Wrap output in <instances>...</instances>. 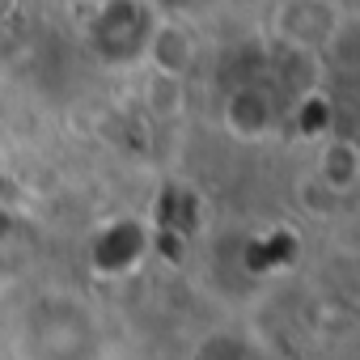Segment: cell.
<instances>
[{
    "label": "cell",
    "instance_id": "3",
    "mask_svg": "<svg viewBox=\"0 0 360 360\" xmlns=\"http://www.w3.org/2000/svg\"><path fill=\"white\" fill-rule=\"evenodd\" d=\"M148 56H153V64H157L161 77L178 81L191 68V60H195V39L183 26H157L153 39H148Z\"/></svg>",
    "mask_w": 360,
    "mask_h": 360
},
{
    "label": "cell",
    "instance_id": "5",
    "mask_svg": "<svg viewBox=\"0 0 360 360\" xmlns=\"http://www.w3.org/2000/svg\"><path fill=\"white\" fill-rule=\"evenodd\" d=\"M200 360H259V356H255V347H246L242 339L217 335V339H208V343L200 347Z\"/></svg>",
    "mask_w": 360,
    "mask_h": 360
},
{
    "label": "cell",
    "instance_id": "2",
    "mask_svg": "<svg viewBox=\"0 0 360 360\" xmlns=\"http://www.w3.org/2000/svg\"><path fill=\"white\" fill-rule=\"evenodd\" d=\"M225 127L238 140H259L271 127V102L263 89H233L225 98Z\"/></svg>",
    "mask_w": 360,
    "mask_h": 360
},
{
    "label": "cell",
    "instance_id": "1",
    "mask_svg": "<svg viewBox=\"0 0 360 360\" xmlns=\"http://www.w3.org/2000/svg\"><path fill=\"white\" fill-rule=\"evenodd\" d=\"M280 30L284 39H292L297 47H318L335 34V13L322 5V0H292L280 13Z\"/></svg>",
    "mask_w": 360,
    "mask_h": 360
},
{
    "label": "cell",
    "instance_id": "4",
    "mask_svg": "<svg viewBox=\"0 0 360 360\" xmlns=\"http://www.w3.org/2000/svg\"><path fill=\"white\" fill-rule=\"evenodd\" d=\"M318 183L339 200L360 183V153L352 140H326L322 157H318Z\"/></svg>",
    "mask_w": 360,
    "mask_h": 360
},
{
    "label": "cell",
    "instance_id": "6",
    "mask_svg": "<svg viewBox=\"0 0 360 360\" xmlns=\"http://www.w3.org/2000/svg\"><path fill=\"white\" fill-rule=\"evenodd\" d=\"M18 13V0H0V22H9Z\"/></svg>",
    "mask_w": 360,
    "mask_h": 360
}]
</instances>
